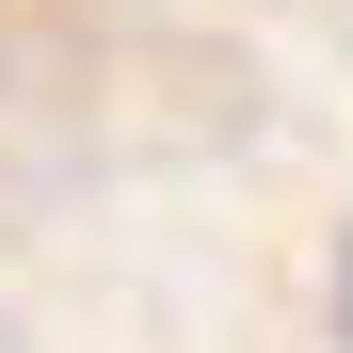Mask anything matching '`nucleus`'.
<instances>
[{"instance_id": "nucleus-1", "label": "nucleus", "mask_w": 353, "mask_h": 353, "mask_svg": "<svg viewBox=\"0 0 353 353\" xmlns=\"http://www.w3.org/2000/svg\"><path fill=\"white\" fill-rule=\"evenodd\" d=\"M337 353H353V241H337Z\"/></svg>"}]
</instances>
